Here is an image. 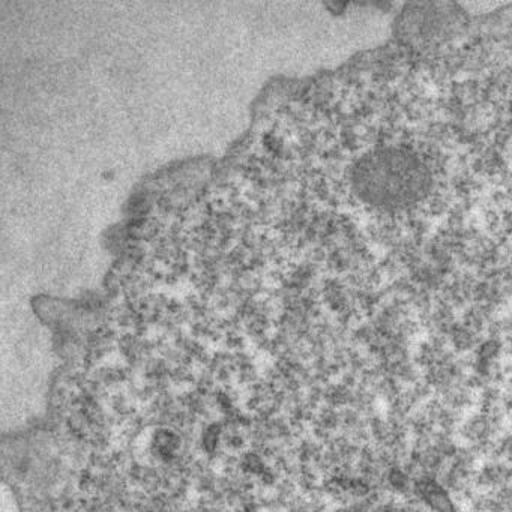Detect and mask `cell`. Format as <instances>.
Here are the masks:
<instances>
[{"label": "cell", "instance_id": "1", "mask_svg": "<svg viewBox=\"0 0 512 512\" xmlns=\"http://www.w3.org/2000/svg\"><path fill=\"white\" fill-rule=\"evenodd\" d=\"M427 170L413 155L397 149L377 151L362 161L356 176L359 194L377 206L409 205L427 191Z\"/></svg>", "mask_w": 512, "mask_h": 512}]
</instances>
